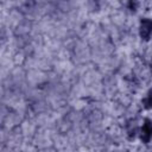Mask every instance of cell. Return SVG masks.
I'll return each instance as SVG.
<instances>
[{
  "mask_svg": "<svg viewBox=\"0 0 152 152\" xmlns=\"http://www.w3.org/2000/svg\"><path fill=\"white\" fill-rule=\"evenodd\" d=\"M139 135H140V139L144 141V142H148L152 138V121L146 119L145 122L142 124L140 131H139Z\"/></svg>",
  "mask_w": 152,
  "mask_h": 152,
  "instance_id": "1",
  "label": "cell"
},
{
  "mask_svg": "<svg viewBox=\"0 0 152 152\" xmlns=\"http://www.w3.org/2000/svg\"><path fill=\"white\" fill-rule=\"evenodd\" d=\"M140 37L144 39H148L150 36L152 34V20L148 18H145L140 23Z\"/></svg>",
  "mask_w": 152,
  "mask_h": 152,
  "instance_id": "2",
  "label": "cell"
},
{
  "mask_svg": "<svg viewBox=\"0 0 152 152\" xmlns=\"http://www.w3.org/2000/svg\"><path fill=\"white\" fill-rule=\"evenodd\" d=\"M145 106L147 108H152V90L148 91L146 99H145Z\"/></svg>",
  "mask_w": 152,
  "mask_h": 152,
  "instance_id": "3",
  "label": "cell"
}]
</instances>
